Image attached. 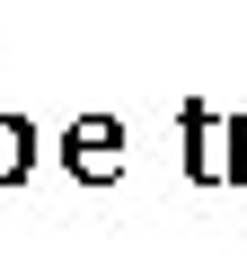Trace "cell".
I'll return each instance as SVG.
<instances>
[{
	"mask_svg": "<svg viewBox=\"0 0 247 256\" xmlns=\"http://www.w3.org/2000/svg\"><path fill=\"white\" fill-rule=\"evenodd\" d=\"M247 177V115H230V150H221V186Z\"/></svg>",
	"mask_w": 247,
	"mask_h": 256,
	"instance_id": "cell-4",
	"label": "cell"
},
{
	"mask_svg": "<svg viewBox=\"0 0 247 256\" xmlns=\"http://www.w3.org/2000/svg\"><path fill=\"white\" fill-rule=\"evenodd\" d=\"M176 124H186V177H194V186H221V159H212V106L186 98Z\"/></svg>",
	"mask_w": 247,
	"mask_h": 256,
	"instance_id": "cell-2",
	"label": "cell"
},
{
	"mask_svg": "<svg viewBox=\"0 0 247 256\" xmlns=\"http://www.w3.org/2000/svg\"><path fill=\"white\" fill-rule=\"evenodd\" d=\"M36 142H44V132H36V115H18V106H9V124H0V177H9V186L36 177V159H44Z\"/></svg>",
	"mask_w": 247,
	"mask_h": 256,
	"instance_id": "cell-3",
	"label": "cell"
},
{
	"mask_svg": "<svg viewBox=\"0 0 247 256\" xmlns=\"http://www.w3.org/2000/svg\"><path fill=\"white\" fill-rule=\"evenodd\" d=\"M53 159L71 168V186H115L124 177V124L115 115H71L62 142H53Z\"/></svg>",
	"mask_w": 247,
	"mask_h": 256,
	"instance_id": "cell-1",
	"label": "cell"
}]
</instances>
